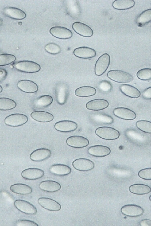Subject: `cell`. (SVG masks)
<instances>
[{"label": "cell", "instance_id": "1", "mask_svg": "<svg viewBox=\"0 0 151 226\" xmlns=\"http://www.w3.org/2000/svg\"><path fill=\"white\" fill-rule=\"evenodd\" d=\"M96 135L100 138L106 140H113L120 137L119 132L112 127L103 126L97 128L95 130Z\"/></svg>", "mask_w": 151, "mask_h": 226}, {"label": "cell", "instance_id": "2", "mask_svg": "<svg viewBox=\"0 0 151 226\" xmlns=\"http://www.w3.org/2000/svg\"><path fill=\"white\" fill-rule=\"evenodd\" d=\"M69 93V88L68 85L64 83H59L55 89V93L56 101L60 105H63L66 102Z\"/></svg>", "mask_w": 151, "mask_h": 226}, {"label": "cell", "instance_id": "3", "mask_svg": "<svg viewBox=\"0 0 151 226\" xmlns=\"http://www.w3.org/2000/svg\"><path fill=\"white\" fill-rule=\"evenodd\" d=\"M107 76L110 79L119 83H129L133 79V77L131 74L121 70L109 71L107 73Z\"/></svg>", "mask_w": 151, "mask_h": 226}, {"label": "cell", "instance_id": "4", "mask_svg": "<svg viewBox=\"0 0 151 226\" xmlns=\"http://www.w3.org/2000/svg\"><path fill=\"white\" fill-rule=\"evenodd\" d=\"M15 68L21 72L27 73H34L39 71L41 69L39 64L32 61H22L16 63Z\"/></svg>", "mask_w": 151, "mask_h": 226}, {"label": "cell", "instance_id": "5", "mask_svg": "<svg viewBox=\"0 0 151 226\" xmlns=\"http://www.w3.org/2000/svg\"><path fill=\"white\" fill-rule=\"evenodd\" d=\"M110 62V55L107 53L101 55L97 59L95 66V72L98 76L103 74L107 70Z\"/></svg>", "mask_w": 151, "mask_h": 226}, {"label": "cell", "instance_id": "6", "mask_svg": "<svg viewBox=\"0 0 151 226\" xmlns=\"http://www.w3.org/2000/svg\"><path fill=\"white\" fill-rule=\"evenodd\" d=\"M28 121V118L22 114L16 113L10 115L5 119V124L11 127H18L26 124Z\"/></svg>", "mask_w": 151, "mask_h": 226}, {"label": "cell", "instance_id": "7", "mask_svg": "<svg viewBox=\"0 0 151 226\" xmlns=\"http://www.w3.org/2000/svg\"><path fill=\"white\" fill-rule=\"evenodd\" d=\"M15 207L21 212L27 215H34L37 212L36 208L31 203L23 199H17L14 202Z\"/></svg>", "mask_w": 151, "mask_h": 226}, {"label": "cell", "instance_id": "8", "mask_svg": "<svg viewBox=\"0 0 151 226\" xmlns=\"http://www.w3.org/2000/svg\"><path fill=\"white\" fill-rule=\"evenodd\" d=\"M122 214L131 217L140 216L144 213V209L141 206L133 204H130L122 206L120 209Z\"/></svg>", "mask_w": 151, "mask_h": 226}, {"label": "cell", "instance_id": "9", "mask_svg": "<svg viewBox=\"0 0 151 226\" xmlns=\"http://www.w3.org/2000/svg\"><path fill=\"white\" fill-rule=\"evenodd\" d=\"M72 165L75 169L81 171H90L95 167L93 162L90 159L84 158L75 160L72 163Z\"/></svg>", "mask_w": 151, "mask_h": 226}, {"label": "cell", "instance_id": "10", "mask_svg": "<svg viewBox=\"0 0 151 226\" xmlns=\"http://www.w3.org/2000/svg\"><path fill=\"white\" fill-rule=\"evenodd\" d=\"M69 146L76 148L86 147L89 144V141L86 138L79 136H73L68 138L66 141Z\"/></svg>", "mask_w": 151, "mask_h": 226}, {"label": "cell", "instance_id": "11", "mask_svg": "<svg viewBox=\"0 0 151 226\" xmlns=\"http://www.w3.org/2000/svg\"><path fill=\"white\" fill-rule=\"evenodd\" d=\"M49 32L53 36L60 39H68L72 36V33L70 30L61 26L53 27L50 29Z\"/></svg>", "mask_w": 151, "mask_h": 226}, {"label": "cell", "instance_id": "12", "mask_svg": "<svg viewBox=\"0 0 151 226\" xmlns=\"http://www.w3.org/2000/svg\"><path fill=\"white\" fill-rule=\"evenodd\" d=\"M38 204L43 208L52 211L60 210L61 205L55 200L47 197H40L38 200Z\"/></svg>", "mask_w": 151, "mask_h": 226}, {"label": "cell", "instance_id": "13", "mask_svg": "<svg viewBox=\"0 0 151 226\" xmlns=\"http://www.w3.org/2000/svg\"><path fill=\"white\" fill-rule=\"evenodd\" d=\"M54 127L58 131L69 132L76 130L78 127V125L76 122L72 121L62 120L56 122Z\"/></svg>", "mask_w": 151, "mask_h": 226}, {"label": "cell", "instance_id": "14", "mask_svg": "<svg viewBox=\"0 0 151 226\" xmlns=\"http://www.w3.org/2000/svg\"><path fill=\"white\" fill-rule=\"evenodd\" d=\"M114 115L120 119L126 120H132L136 117L135 113L132 110L125 107H117L114 109Z\"/></svg>", "mask_w": 151, "mask_h": 226}, {"label": "cell", "instance_id": "15", "mask_svg": "<svg viewBox=\"0 0 151 226\" xmlns=\"http://www.w3.org/2000/svg\"><path fill=\"white\" fill-rule=\"evenodd\" d=\"M73 54L81 58L89 59L95 57L96 51L92 48L87 46H81L76 48L73 51Z\"/></svg>", "mask_w": 151, "mask_h": 226}, {"label": "cell", "instance_id": "16", "mask_svg": "<svg viewBox=\"0 0 151 226\" xmlns=\"http://www.w3.org/2000/svg\"><path fill=\"white\" fill-rule=\"evenodd\" d=\"M73 30L78 34L85 37H90L93 34L92 29L88 26L80 22H75L72 24Z\"/></svg>", "mask_w": 151, "mask_h": 226}, {"label": "cell", "instance_id": "17", "mask_svg": "<svg viewBox=\"0 0 151 226\" xmlns=\"http://www.w3.org/2000/svg\"><path fill=\"white\" fill-rule=\"evenodd\" d=\"M44 172L42 169L35 168L26 169L21 172V175L24 179L28 180H35L42 177Z\"/></svg>", "mask_w": 151, "mask_h": 226}, {"label": "cell", "instance_id": "18", "mask_svg": "<svg viewBox=\"0 0 151 226\" xmlns=\"http://www.w3.org/2000/svg\"><path fill=\"white\" fill-rule=\"evenodd\" d=\"M88 154L96 157H103L110 154L111 150L108 147L102 145H96L89 148L88 150Z\"/></svg>", "mask_w": 151, "mask_h": 226}, {"label": "cell", "instance_id": "19", "mask_svg": "<svg viewBox=\"0 0 151 226\" xmlns=\"http://www.w3.org/2000/svg\"><path fill=\"white\" fill-rule=\"evenodd\" d=\"M51 154L50 150L48 149L41 148L36 149L30 154V159L35 162H40L49 158Z\"/></svg>", "mask_w": 151, "mask_h": 226}, {"label": "cell", "instance_id": "20", "mask_svg": "<svg viewBox=\"0 0 151 226\" xmlns=\"http://www.w3.org/2000/svg\"><path fill=\"white\" fill-rule=\"evenodd\" d=\"M17 85L20 90L27 93H35L37 92L38 89L37 84L30 80H21L18 82Z\"/></svg>", "mask_w": 151, "mask_h": 226}, {"label": "cell", "instance_id": "21", "mask_svg": "<svg viewBox=\"0 0 151 226\" xmlns=\"http://www.w3.org/2000/svg\"><path fill=\"white\" fill-rule=\"evenodd\" d=\"M109 104L108 102L105 99H97L88 102L86 103L85 106L88 109L98 111L106 108L108 106Z\"/></svg>", "mask_w": 151, "mask_h": 226}, {"label": "cell", "instance_id": "22", "mask_svg": "<svg viewBox=\"0 0 151 226\" xmlns=\"http://www.w3.org/2000/svg\"><path fill=\"white\" fill-rule=\"evenodd\" d=\"M39 187L43 191L49 193L57 192L61 188V185L59 183L52 180L41 182L39 184Z\"/></svg>", "mask_w": 151, "mask_h": 226}, {"label": "cell", "instance_id": "23", "mask_svg": "<svg viewBox=\"0 0 151 226\" xmlns=\"http://www.w3.org/2000/svg\"><path fill=\"white\" fill-rule=\"evenodd\" d=\"M50 172L53 174L58 176H65L71 172L70 168L63 164H58L51 165L49 168Z\"/></svg>", "mask_w": 151, "mask_h": 226}, {"label": "cell", "instance_id": "24", "mask_svg": "<svg viewBox=\"0 0 151 226\" xmlns=\"http://www.w3.org/2000/svg\"><path fill=\"white\" fill-rule=\"evenodd\" d=\"M4 14L12 19L22 20L26 17L25 13L21 10L14 7L5 8L3 11Z\"/></svg>", "mask_w": 151, "mask_h": 226}, {"label": "cell", "instance_id": "25", "mask_svg": "<svg viewBox=\"0 0 151 226\" xmlns=\"http://www.w3.org/2000/svg\"><path fill=\"white\" fill-rule=\"evenodd\" d=\"M31 116L34 120L41 122H47L53 120V115L50 113L43 111H33Z\"/></svg>", "mask_w": 151, "mask_h": 226}, {"label": "cell", "instance_id": "26", "mask_svg": "<svg viewBox=\"0 0 151 226\" xmlns=\"http://www.w3.org/2000/svg\"><path fill=\"white\" fill-rule=\"evenodd\" d=\"M120 91L124 95L129 97L137 98L141 95L140 91L135 87L127 84H121L120 86Z\"/></svg>", "mask_w": 151, "mask_h": 226}, {"label": "cell", "instance_id": "27", "mask_svg": "<svg viewBox=\"0 0 151 226\" xmlns=\"http://www.w3.org/2000/svg\"><path fill=\"white\" fill-rule=\"evenodd\" d=\"M129 191L132 193L137 195L147 194L151 191V187L149 186L141 184H136L130 185Z\"/></svg>", "mask_w": 151, "mask_h": 226}, {"label": "cell", "instance_id": "28", "mask_svg": "<svg viewBox=\"0 0 151 226\" xmlns=\"http://www.w3.org/2000/svg\"><path fill=\"white\" fill-rule=\"evenodd\" d=\"M151 20V9H146L141 13L137 17L136 22L137 26L142 27L148 24Z\"/></svg>", "mask_w": 151, "mask_h": 226}, {"label": "cell", "instance_id": "29", "mask_svg": "<svg viewBox=\"0 0 151 226\" xmlns=\"http://www.w3.org/2000/svg\"><path fill=\"white\" fill-rule=\"evenodd\" d=\"M96 93L94 87L89 86H84L77 89L75 91L76 96L81 97H86L93 96Z\"/></svg>", "mask_w": 151, "mask_h": 226}, {"label": "cell", "instance_id": "30", "mask_svg": "<svg viewBox=\"0 0 151 226\" xmlns=\"http://www.w3.org/2000/svg\"><path fill=\"white\" fill-rule=\"evenodd\" d=\"M11 190L16 194L26 195L30 194L32 191V188L28 185L23 184H16L11 185Z\"/></svg>", "mask_w": 151, "mask_h": 226}, {"label": "cell", "instance_id": "31", "mask_svg": "<svg viewBox=\"0 0 151 226\" xmlns=\"http://www.w3.org/2000/svg\"><path fill=\"white\" fill-rule=\"evenodd\" d=\"M135 2L133 0H115L112 3V6L118 10H125L134 7Z\"/></svg>", "mask_w": 151, "mask_h": 226}, {"label": "cell", "instance_id": "32", "mask_svg": "<svg viewBox=\"0 0 151 226\" xmlns=\"http://www.w3.org/2000/svg\"><path fill=\"white\" fill-rule=\"evenodd\" d=\"M53 99L49 95H44L38 98L35 102L36 107L39 109H42L50 105L52 103Z\"/></svg>", "mask_w": 151, "mask_h": 226}, {"label": "cell", "instance_id": "33", "mask_svg": "<svg viewBox=\"0 0 151 226\" xmlns=\"http://www.w3.org/2000/svg\"><path fill=\"white\" fill-rule=\"evenodd\" d=\"M16 106V102L11 99L5 97L0 98V110H10Z\"/></svg>", "mask_w": 151, "mask_h": 226}, {"label": "cell", "instance_id": "34", "mask_svg": "<svg viewBox=\"0 0 151 226\" xmlns=\"http://www.w3.org/2000/svg\"><path fill=\"white\" fill-rule=\"evenodd\" d=\"M137 127L141 131L149 134L151 133V122L146 120H139L136 123Z\"/></svg>", "mask_w": 151, "mask_h": 226}, {"label": "cell", "instance_id": "35", "mask_svg": "<svg viewBox=\"0 0 151 226\" xmlns=\"http://www.w3.org/2000/svg\"><path fill=\"white\" fill-rule=\"evenodd\" d=\"M16 60V57L13 55L4 54L0 55V66L8 65Z\"/></svg>", "mask_w": 151, "mask_h": 226}, {"label": "cell", "instance_id": "36", "mask_svg": "<svg viewBox=\"0 0 151 226\" xmlns=\"http://www.w3.org/2000/svg\"><path fill=\"white\" fill-rule=\"evenodd\" d=\"M45 51L48 53L52 55H56L61 52L60 46L57 44L50 42L47 44L44 47Z\"/></svg>", "mask_w": 151, "mask_h": 226}, {"label": "cell", "instance_id": "37", "mask_svg": "<svg viewBox=\"0 0 151 226\" xmlns=\"http://www.w3.org/2000/svg\"><path fill=\"white\" fill-rule=\"evenodd\" d=\"M137 77L143 80H147L151 79V69L144 68L139 70L137 73Z\"/></svg>", "mask_w": 151, "mask_h": 226}, {"label": "cell", "instance_id": "38", "mask_svg": "<svg viewBox=\"0 0 151 226\" xmlns=\"http://www.w3.org/2000/svg\"><path fill=\"white\" fill-rule=\"evenodd\" d=\"M94 119L98 122L106 124L111 123L113 121L110 116L104 114L98 113L93 116Z\"/></svg>", "mask_w": 151, "mask_h": 226}, {"label": "cell", "instance_id": "39", "mask_svg": "<svg viewBox=\"0 0 151 226\" xmlns=\"http://www.w3.org/2000/svg\"><path fill=\"white\" fill-rule=\"evenodd\" d=\"M112 88L111 83L106 80L101 81L98 85V88L99 90L104 93L109 92L111 90Z\"/></svg>", "mask_w": 151, "mask_h": 226}, {"label": "cell", "instance_id": "40", "mask_svg": "<svg viewBox=\"0 0 151 226\" xmlns=\"http://www.w3.org/2000/svg\"><path fill=\"white\" fill-rule=\"evenodd\" d=\"M139 176L145 180H151V168H147L140 170L138 173Z\"/></svg>", "mask_w": 151, "mask_h": 226}, {"label": "cell", "instance_id": "41", "mask_svg": "<svg viewBox=\"0 0 151 226\" xmlns=\"http://www.w3.org/2000/svg\"><path fill=\"white\" fill-rule=\"evenodd\" d=\"M16 226H38L35 222L28 220H20L16 221L14 224Z\"/></svg>", "mask_w": 151, "mask_h": 226}, {"label": "cell", "instance_id": "42", "mask_svg": "<svg viewBox=\"0 0 151 226\" xmlns=\"http://www.w3.org/2000/svg\"><path fill=\"white\" fill-rule=\"evenodd\" d=\"M142 96L145 99H151V87L150 86L146 88L143 91Z\"/></svg>", "mask_w": 151, "mask_h": 226}, {"label": "cell", "instance_id": "43", "mask_svg": "<svg viewBox=\"0 0 151 226\" xmlns=\"http://www.w3.org/2000/svg\"><path fill=\"white\" fill-rule=\"evenodd\" d=\"M140 224L141 226H151V220L147 219H143L140 221Z\"/></svg>", "mask_w": 151, "mask_h": 226}, {"label": "cell", "instance_id": "44", "mask_svg": "<svg viewBox=\"0 0 151 226\" xmlns=\"http://www.w3.org/2000/svg\"><path fill=\"white\" fill-rule=\"evenodd\" d=\"M3 20L0 18V26H1L3 24Z\"/></svg>", "mask_w": 151, "mask_h": 226}, {"label": "cell", "instance_id": "45", "mask_svg": "<svg viewBox=\"0 0 151 226\" xmlns=\"http://www.w3.org/2000/svg\"><path fill=\"white\" fill-rule=\"evenodd\" d=\"M2 88L1 86L0 85V93L2 91Z\"/></svg>", "mask_w": 151, "mask_h": 226}, {"label": "cell", "instance_id": "46", "mask_svg": "<svg viewBox=\"0 0 151 226\" xmlns=\"http://www.w3.org/2000/svg\"><path fill=\"white\" fill-rule=\"evenodd\" d=\"M149 198H150V200H151V196H149Z\"/></svg>", "mask_w": 151, "mask_h": 226}]
</instances>
